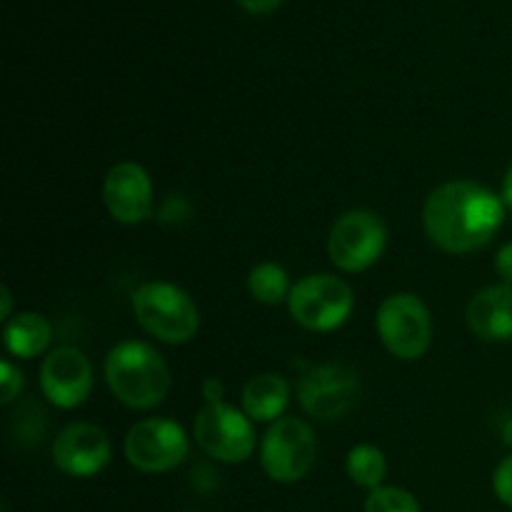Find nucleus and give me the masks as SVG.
<instances>
[{"label": "nucleus", "mask_w": 512, "mask_h": 512, "mask_svg": "<svg viewBox=\"0 0 512 512\" xmlns=\"http://www.w3.org/2000/svg\"><path fill=\"white\" fill-rule=\"evenodd\" d=\"M505 223L500 195L473 180L438 185L423 205V228L435 248L450 255L483 250Z\"/></svg>", "instance_id": "f257e3e1"}, {"label": "nucleus", "mask_w": 512, "mask_h": 512, "mask_svg": "<svg viewBox=\"0 0 512 512\" xmlns=\"http://www.w3.org/2000/svg\"><path fill=\"white\" fill-rule=\"evenodd\" d=\"M105 383L125 408L153 410L168 398L170 368L153 345L125 340L105 358Z\"/></svg>", "instance_id": "f03ea898"}, {"label": "nucleus", "mask_w": 512, "mask_h": 512, "mask_svg": "<svg viewBox=\"0 0 512 512\" xmlns=\"http://www.w3.org/2000/svg\"><path fill=\"white\" fill-rule=\"evenodd\" d=\"M140 328L160 343L183 345L198 335L200 310L190 293L165 280L143 283L130 298Z\"/></svg>", "instance_id": "7ed1b4c3"}, {"label": "nucleus", "mask_w": 512, "mask_h": 512, "mask_svg": "<svg viewBox=\"0 0 512 512\" xmlns=\"http://www.w3.org/2000/svg\"><path fill=\"white\" fill-rule=\"evenodd\" d=\"M355 308L353 288L333 273H310L293 285L290 318L310 333H330L348 323Z\"/></svg>", "instance_id": "20e7f679"}, {"label": "nucleus", "mask_w": 512, "mask_h": 512, "mask_svg": "<svg viewBox=\"0 0 512 512\" xmlns=\"http://www.w3.org/2000/svg\"><path fill=\"white\" fill-rule=\"evenodd\" d=\"M193 438L208 458L235 465L253 458L258 450V433L243 408L223 403H205L193 423Z\"/></svg>", "instance_id": "39448f33"}, {"label": "nucleus", "mask_w": 512, "mask_h": 512, "mask_svg": "<svg viewBox=\"0 0 512 512\" xmlns=\"http://www.w3.org/2000/svg\"><path fill=\"white\" fill-rule=\"evenodd\" d=\"M375 330L393 358L418 360L433 343V315L418 295L395 293L380 303Z\"/></svg>", "instance_id": "423d86ee"}, {"label": "nucleus", "mask_w": 512, "mask_h": 512, "mask_svg": "<svg viewBox=\"0 0 512 512\" xmlns=\"http://www.w3.org/2000/svg\"><path fill=\"white\" fill-rule=\"evenodd\" d=\"M318 460L315 430L300 418H280L270 423L260 440V465L275 483H298Z\"/></svg>", "instance_id": "0eeeda50"}, {"label": "nucleus", "mask_w": 512, "mask_h": 512, "mask_svg": "<svg viewBox=\"0 0 512 512\" xmlns=\"http://www.w3.org/2000/svg\"><path fill=\"white\" fill-rule=\"evenodd\" d=\"M388 228L373 210L353 208L340 215L328 235V255L343 273H363L385 253Z\"/></svg>", "instance_id": "6e6552de"}, {"label": "nucleus", "mask_w": 512, "mask_h": 512, "mask_svg": "<svg viewBox=\"0 0 512 512\" xmlns=\"http://www.w3.org/2000/svg\"><path fill=\"white\" fill-rule=\"evenodd\" d=\"M360 398V375L345 363H323L305 370L298 380L300 408L315 420L345 418Z\"/></svg>", "instance_id": "1a4fd4ad"}, {"label": "nucleus", "mask_w": 512, "mask_h": 512, "mask_svg": "<svg viewBox=\"0 0 512 512\" xmlns=\"http://www.w3.org/2000/svg\"><path fill=\"white\" fill-rule=\"evenodd\" d=\"M123 448L125 458L135 470L158 475L183 465L190 453V440L183 425H178L175 420L148 418L128 430Z\"/></svg>", "instance_id": "9d476101"}, {"label": "nucleus", "mask_w": 512, "mask_h": 512, "mask_svg": "<svg viewBox=\"0 0 512 512\" xmlns=\"http://www.w3.org/2000/svg\"><path fill=\"white\" fill-rule=\"evenodd\" d=\"M93 365L73 345H60L45 355L40 365V390L60 410L83 405L93 393Z\"/></svg>", "instance_id": "9b49d317"}, {"label": "nucleus", "mask_w": 512, "mask_h": 512, "mask_svg": "<svg viewBox=\"0 0 512 512\" xmlns=\"http://www.w3.org/2000/svg\"><path fill=\"white\" fill-rule=\"evenodd\" d=\"M103 203L120 225H140L153 215V180L140 163H115L103 178Z\"/></svg>", "instance_id": "f8f14e48"}, {"label": "nucleus", "mask_w": 512, "mask_h": 512, "mask_svg": "<svg viewBox=\"0 0 512 512\" xmlns=\"http://www.w3.org/2000/svg\"><path fill=\"white\" fill-rule=\"evenodd\" d=\"M110 455L108 433L93 423L65 425L53 440V465L70 478H93L108 468Z\"/></svg>", "instance_id": "ddd939ff"}, {"label": "nucleus", "mask_w": 512, "mask_h": 512, "mask_svg": "<svg viewBox=\"0 0 512 512\" xmlns=\"http://www.w3.org/2000/svg\"><path fill=\"white\" fill-rule=\"evenodd\" d=\"M465 320L475 338L488 343L512 340V285L495 283L478 290L468 303Z\"/></svg>", "instance_id": "4468645a"}, {"label": "nucleus", "mask_w": 512, "mask_h": 512, "mask_svg": "<svg viewBox=\"0 0 512 512\" xmlns=\"http://www.w3.org/2000/svg\"><path fill=\"white\" fill-rule=\"evenodd\" d=\"M290 403V385L283 375L278 373H260L250 378L243 388L245 415L253 423H275L285 413Z\"/></svg>", "instance_id": "2eb2a0df"}, {"label": "nucleus", "mask_w": 512, "mask_h": 512, "mask_svg": "<svg viewBox=\"0 0 512 512\" xmlns=\"http://www.w3.org/2000/svg\"><path fill=\"white\" fill-rule=\"evenodd\" d=\"M3 343L15 358L33 360L53 343V325L38 313H18L5 323Z\"/></svg>", "instance_id": "dca6fc26"}, {"label": "nucleus", "mask_w": 512, "mask_h": 512, "mask_svg": "<svg viewBox=\"0 0 512 512\" xmlns=\"http://www.w3.org/2000/svg\"><path fill=\"white\" fill-rule=\"evenodd\" d=\"M345 473H348L350 483L358 485V488L375 490L383 485L385 475H388V460L380 448L360 443L350 448L348 460H345Z\"/></svg>", "instance_id": "f3484780"}, {"label": "nucleus", "mask_w": 512, "mask_h": 512, "mask_svg": "<svg viewBox=\"0 0 512 512\" xmlns=\"http://www.w3.org/2000/svg\"><path fill=\"white\" fill-rule=\"evenodd\" d=\"M288 270L278 263H258L248 273V293L260 305H280L290 298Z\"/></svg>", "instance_id": "a211bd4d"}, {"label": "nucleus", "mask_w": 512, "mask_h": 512, "mask_svg": "<svg viewBox=\"0 0 512 512\" xmlns=\"http://www.w3.org/2000/svg\"><path fill=\"white\" fill-rule=\"evenodd\" d=\"M365 512H420V503L408 490L380 485L365 498Z\"/></svg>", "instance_id": "6ab92c4d"}, {"label": "nucleus", "mask_w": 512, "mask_h": 512, "mask_svg": "<svg viewBox=\"0 0 512 512\" xmlns=\"http://www.w3.org/2000/svg\"><path fill=\"white\" fill-rule=\"evenodd\" d=\"M493 493L503 505L512 508V453L498 463L493 473Z\"/></svg>", "instance_id": "aec40b11"}, {"label": "nucleus", "mask_w": 512, "mask_h": 512, "mask_svg": "<svg viewBox=\"0 0 512 512\" xmlns=\"http://www.w3.org/2000/svg\"><path fill=\"white\" fill-rule=\"evenodd\" d=\"M0 385H3V405H10L15 398L20 395V390H23V373H20V368H15L10 360H3L0 363Z\"/></svg>", "instance_id": "412c9836"}, {"label": "nucleus", "mask_w": 512, "mask_h": 512, "mask_svg": "<svg viewBox=\"0 0 512 512\" xmlns=\"http://www.w3.org/2000/svg\"><path fill=\"white\" fill-rule=\"evenodd\" d=\"M493 268H495V273L500 275V280H503V283L512 285V240L510 243H505L503 248L495 253Z\"/></svg>", "instance_id": "4be33fe9"}, {"label": "nucleus", "mask_w": 512, "mask_h": 512, "mask_svg": "<svg viewBox=\"0 0 512 512\" xmlns=\"http://www.w3.org/2000/svg\"><path fill=\"white\" fill-rule=\"evenodd\" d=\"M235 3L253 15H268V13H273V10L278 8L283 0H235Z\"/></svg>", "instance_id": "5701e85b"}, {"label": "nucleus", "mask_w": 512, "mask_h": 512, "mask_svg": "<svg viewBox=\"0 0 512 512\" xmlns=\"http://www.w3.org/2000/svg\"><path fill=\"white\" fill-rule=\"evenodd\" d=\"M223 395H225V388L220 380L215 378H208L203 383V398L205 403H223Z\"/></svg>", "instance_id": "b1692460"}, {"label": "nucleus", "mask_w": 512, "mask_h": 512, "mask_svg": "<svg viewBox=\"0 0 512 512\" xmlns=\"http://www.w3.org/2000/svg\"><path fill=\"white\" fill-rule=\"evenodd\" d=\"M0 303H3V308H0V320L8 323V320L13 318V295H10L8 285H3V290H0Z\"/></svg>", "instance_id": "393cba45"}, {"label": "nucleus", "mask_w": 512, "mask_h": 512, "mask_svg": "<svg viewBox=\"0 0 512 512\" xmlns=\"http://www.w3.org/2000/svg\"><path fill=\"white\" fill-rule=\"evenodd\" d=\"M500 198H503L505 208L512 210V163L508 165V170H505V178H503V193H500Z\"/></svg>", "instance_id": "a878e982"}, {"label": "nucleus", "mask_w": 512, "mask_h": 512, "mask_svg": "<svg viewBox=\"0 0 512 512\" xmlns=\"http://www.w3.org/2000/svg\"><path fill=\"white\" fill-rule=\"evenodd\" d=\"M503 443L508 445V448H512V418H508L503 423Z\"/></svg>", "instance_id": "bb28decb"}]
</instances>
